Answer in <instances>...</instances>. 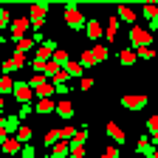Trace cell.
Returning <instances> with one entry per match:
<instances>
[{
	"label": "cell",
	"instance_id": "cell-1",
	"mask_svg": "<svg viewBox=\"0 0 158 158\" xmlns=\"http://www.w3.org/2000/svg\"><path fill=\"white\" fill-rule=\"evenodd\" d=\"M65 23H68V31H85L88 17L79 11L76 3H68V6H65Z\"/></svg>",
	"mask_w": 158,
	"mask_h": 158
},
{
	"label": "cell",
	"instance_id": "cell-2",
	"mask_svg": "<svg viewBox=\"0 0 158 158\" xmlns=\"http://www.w3.org/2000/svg\"><path fill=\"white\" fill-rule=\"evenodd\" d=\"M130 43H133V45H130L133 51H135V48H150V45H152V34H150L144 26H133V28H130Z\"/></svg>",
	"mask_w": 158,
	"mask_h": 158
},
{
	"label": "cell",
	"instance_id": "cell-3",
	"mask_svg": "<svg viewBox=\"0 0 158 158\" xmlns=\"http://www.w3.org/2000/svg\"><path fill=\"white\" fill-rule=\"evenodd\" d=\"M48 11H51V6H48V3H37V6H31V9H28V14H26V17L31 20V28H34V31H43V26H45V14H48Z\"/></svg>",
	"mask_w": 158,
	"mask_h": 158
},
{
	"label": "cell",
	"instance_id": "cell-4",
	"mask_svg": "<svg viewBox=\"0 0 158 158\" xmlns=\"http://www.w3.org/2000/svg\"><path fill=\"white\" fill-rule=\"evenodd\" d=\"M147 105H150L147 93H124L122 96V107H127V110H144Z\"/></svg>",
	"mask_w": 158,
	"mask_h": 158
},
{
	"label": "cell",
	"instance_id": "cell-5",
	"mask_svg": "<svg viewBox=\"0 0 158 158\" xmlns=\"http://www.w3.org/2000/svg\"><path fill=\"white\" fill-rule=\"evenodd\" d=\"M9 28H11V43H20V40L26 37V31L31 28V20H28L26 14H23V17H14Z\"/></svg>",
	"mask_w": 158,
	"mask_h": 158
},
{
	"label": "cell",
	"instance_id": "cell-6",
	"mask_svg": "<svg viewBox=\"0 0 158 158\" xmlns=\"http://www.w3.org/2000/svg\"><path fill=\"white\" fill-rule=\"evenodd\" d=\"M20 105H31V99H34V90H31V85L28 82H23V79H17L14 82V93H11Z\"/></svg>",
	"mask_w": 158,
	"mask_h": 158
},
{
	"label": "cell",
	"instance_id": "cell-7",
	"mask_svg": "<svg viewBox=\"0 0 158 158\" xmlns=\"http://www.w3.org/2000/svg\"><path fill=\"white\" fill-rule=\"evenodd\" d=\"M105 130H107V135L113 138V144H116V147H124V144H127V135H124V130L118 127V124L107 122V127H105Z\"/></svg>",
	"mask_w": 158,
	"mask_h": 158
},
{
	"label": "cell",
	"instance_id": "cell-8",
	"mask_svg": "<svg viewBox=\"0 0 158 158\" xmlns=\"http://www.w3.org/2000/svg\"><path fill=\"white\" fill-rule=\"evenodd\" d=\"M152 150H155V147L150 144V135H138V138H135V152L141 155V158H150Z\"/></svg>",
	"mask_w": 158,
	"mask_h": 158
},
{
	"label": "cell",
	"instance_id": "cell-9",
	"mask_svg": "<svg viewBox=\"0 0 158 158\" xmlns=\"http://www.w3.org/2000/svg\"><path fill=\"white\" fill-rule=\"evenodd\" d=\"M85 34L90 40H102V23H99L96 17H88V23H85Z\"/></svg>",
	"mask_w": 158,
	"mask_h": 158
},
{
	"label": "cell",
	"instance_id": "cell-10",
	"mask_svg": "<svg viewBox=\"0 0 158 158\" xmlns=\"http://www.w3.org/2000/svg\"><path fill=\"white\" fill-rule=\"evenodd\" d=\"M62 71L68 73V79H82V76H85V68L79 65V59H71V62H68Z\"/></svg>",
	"mask_w": 158,
	"mask_h": 158
},
{
	"label": "cell",
	"instance_id": "cell-11",
	"mask_svg": "<svg viewBox=\"0 0 158 158\" xmlns=\"http://www.w3.org/2000/svg\"><path fill=\"white\" fill-rule=\"evenodd\" d=\"M20 147H23V144L11 135V138H6V141L0 144V152H3V155H20Z\"/></svg>",
	"mask_w": 158,
	"mask_h": 158
},
{
	"label": "cell",
	"instance_id": "cell-12",
	"mask_svg": "<svg viewBox=\"0 0 158 158\" xmlns=\"http://www.w3.org/2000/svg\"><path fill=\"white\" fill-rule=\"evenodd\" d=\"M20 124H23V122L17 118V113H9V116H3V130H6L9 135H14V133L20 130Z\"/></svg>",
	"mask_w": 158,
	"mask_h": 158
},
{
	"label": "cell",
	"instance_id": "cell-13",
	"mask_svg": "<svg viewBox=\"0 0 158 158\" xmlns=\"http://www.w3.org/2000/svg\"><path fill=\"white\" fill-rule=\"evenodd\" d=\"M59 118H73V105L68 102V99H62V102H56V110H54Z\"/></svg>",
	"mask_w": 158,
	"mask_h": 158
},
{
	"label": "cell",
	"instance_id": "cell-14",
	"mask_svg": "<svg viewBox=\"0 0 158 158\" xmlns=\"http://www.w3.org/2000/svg\"><path fill=\"white\" fill-rule=\"evenodd\" d=\"M51 155H54V158H68V155H71V141H56V144L51 147Z\"/></svg>",
	"mask_w": 158,
	"mask_h": 158
},
{
	"label": "cell",
	"instance_id": "cell-15",
	"mask_svg": "<svg viewBox=\"0 0 158 158\" xmlns=\"http://www.w3.org/2000/svg\"><path fill=\"white\" fill-rule=\"evenodd\" d=\"M54 110H56V102H51V99H40V102L34 105V113H43V116H48Z\"/></svg>",
	"mask_w": 158,
	"mask_h": 158
},
{
	"label": "cell",
	"instance_id": "cell-16",
	"mask_svg": "<svg viewBox=\"0 0 158 158\" xmlns=\"http://www.w3.org/2000/svg\"><path fill=\"white\" fill-rule=\"evenodd\" d=\"M14 138H17L20 144H31V138H34V133H31V127H28V124H20V130L14 133Z\"/></svg>",
	"mask_w": 158,
	"mask_h": 158
},
{
	"label": "cell",
	"instance_id": "cell-17",
	"mask_svg": "<svg viewBox=\"0 0 158 158\" xmlns=\"http://www.w3.org/2000/svg\"><path fill=\"white\" fill-rule=\"evenodd\" d=\"M116 17L124 20V23H135V11H133L130 6H118V9H116Z\"/></svg>",
	"mask_w": 158,
	"mask_h": 158
},
{
	"label": "cell",
	"instance_id": "cell-18",
	"mask_svg": "<svg viewBox=\"0 0 158 158\" xmlns=\"http://www.w3.org/2000/svg\"><path fill=\"white\" fill-rule=\"evenodd\" d=\"M79 65H82L85 71H88V68H96V59H93V54H90V48H85L82 54H79Z\"/></svg>",
	"mask_w": 158,
	"mask_h": 158
},
{
	"label": "cell",
	"instance_id": "cell-19",
	"mask_svg": "<svg viewBox=\"0 0 158 158\" xmlns=\"http://www.w3.org/2000/svg\"><path fill=\"white\" fill-rule=\"evenodd\" d=\"M56 141H62V133H59L56 127H54V130H48V133L43 135V144H45V147H54Z\"/></svg>",
	"mask_w": 158,
	"mask_h": 158
},
{
	"label": "cell",
	"instance_id": "cell-20",
	"mask_svg": "<svg viewBox=\"0 0 158 158\" xmlns=\"http://www.w3.org/2000/svg\"><path fill=\"white\" fill-rule=\"evenodd\" d=\"M118 23H122V20H118L116 14H110V20H107V31H105V34H107V40H113V37L118 34Z\"/></svg>",
	"mask_w": 158,
	"mask_h": 158
},
{
	"label": "cell",
	"instance_id": "cell-21",
	"mask_svg": "<svg viewBox=\"0 0 158 158\" xmlns=\"http://www.w3.org/2000/svg\"><path fill=\"white\" fill-rule=\"evenodd\" d=\"M6 93H14V79L11 76H0V96Z\"/></svg>",
	"mask_w": 158,
	"mask_h": 158
},
{
	"label": "cell",
	"instance_id": "cell-22",
	"mask_svg": "<svg viewBox=\"0 0 158 158\" xmlns=\"http://www.w3.org/2000/svg\"><path fill=\"white\" fill-rule=\"evenodd\" d=\"M31 48H34V40H28V37H23L20 43H14V51L17 54H28Z\"/></svg>",
	"mask_w": 158,
	"mask_h": 158
},
{
	"label": "cell",
	"instance_id": "cell-23",
	"mask_svg": "<svg viewBox=\"0 0 158 158\" xmlns=\"http://www.w3.org/2000/svg\"><path fill=\"white\" fill-rule=\"evenodd\" d=\"M51 62H56L59 68H65V65L71 62V56H68L65 51H59V48H56V51H54V56H51Z\"/></svg>",
	"mask_w": 158,
	"mask_h": 158
},
{
	"label": "cell",
	"instance_id": "cell-24",
	"mask_svg": "<svg viewBox=\"0 0 158 158\" xmlns=\"http://www.w3.org/2000/svg\"><path fill=\"white\" fill-rule=\"evenodd\" d=\"M90 54H93V59H96V65L107 59V48H105V45H93V48H90Z\"/></svg>",
	"mask_w": 158,
	"mask_h": 158
},
{
	"label": "cell",
	"instance_id": "cell-25",
	"mask_svg": "<svg viewBox=\"0 0 158 158\" xmlns=\"http://www.w3.org/2000/svg\"><path fill=\"white\" fill-rule=\"evenodd\" d=\"M118 62H122V65H133L135 62V51L133 48H124L122 54H118Z\"/></svg>",
	"mask_w": 158,
	"mask_h": 158
},
{
	"label": "cell",
	"instance_id": "cell-26",
	"mask_svg": "<svg viewBox=\"0 0 158 158\" xmlns=\"http://www.w3.org/2000/svg\"><path fill=\"white\" fill-rule=\"evenodd\" d=\"M155 54H158V51H155L152 45H150V48H135V59H152Z\"/></svg>",
	"mask_w": 158,
	"mask_h": 158
},
{
	"label": "cell",
	"instance_id": "cell-27",
	"mask_svg": "<svg viewBox=\"0 0 158 158\" xmlns=\"http://www.w3.org/2000/svg\"><path fill=\"white\" fill-rule=\"evenodd\" d=\"M17 158H37V147H34V144H23Z\"/></svg>",
	"mask_w": 158,
	"mask_h": 158
},
{
	"label": "cell",
	"instance_id": "cell-28",
	"mask_svg": "<svg viewBox=\"0 0 158 158\" xmlns=\"http://www.w3.org/2000/svg\"><path fill=\"white\" fill-rule=\"evenodd\" d=\"M11 62H14V68H17V71H23V68L28 65V56H26V54H17V51H14V56H11Z\"/></svg>",
	"mask_w": 158,
	"mask_h": 158
},
{
	"label": "cell",
	"instance_id": "cell-29",
	"mask_svg": "<svg viewBox=\"0 0 158 158\" xmlns=\"http://www.w3.org/2000/svg\"><path fill=\"white\" fill-rule=\"evenodd\" d=\"M76 130H79V127H73V124H65L62 130H59V133H62V141H71V138L76 135Z\"/></svg>",
	"mask_w": 158,
	"mask_h": 158
},
{
	"label": "cell",
	"instance_id": "cell-30",
	"mask_svg": "<svg viewBox=\"0 0 158 158\" xmlns=\"http://www.w3.org/2000/svg\"><path fill=\"white\" fill-rule=\"evenodd\" d=\"M45 82H48V79H45L43 73H34V76H31V82H28V85H31V90H37V88H43Z\"/></svg>",
	"mask_w": 158,
	"mask_h": 158
},
{
	"label": "cell",
	"instance_id": "cell-31",
	"mask_svg": "<svg viewBox=\"0 0 158 158\" xmlns=\"http://www.w3.org/2000/svg\"><path fill=\"white\" fill-rule=\"evenodd\" d=\"M141 14H144V17L150 20V23H152V20L158 17V6H144V9H141Z\"/></svg>",
	"mask_w": 158,
	"mask_h": 158
},
{
	"label": "cell",
	"instance_id": "cell-32",
	"mask_svg": "<svg viewBox=\"0 0 158 158\" xmlns=\"http://www.w3.org/2000/svg\"><path fill=\"white\" fill-rule=\"evenodd\" d=\"M31 113H34V107H31V105H20V110H17V118L23 122V118H28Z\"/></svg>",
	"mask_w": 158,
	"mask_h": 158
},
{
	"label": "cell",
	"instance_id": "cell-33",
	"mask_svg": "<svg viewBox=\"0 0 158 158\" xmlns=\"http://www.w3.org/2000/svg\"><path fill=\"white\" fill-rule=\"evenodd\" d=\"M93 85H96V79H93V76H82V79H79V88H82V90H90Z\"/></svg>",
	"mask_w": 158,
	"mask_h": 158
},
{
	"label": "cell",
	"instance_id": "cell-34",
	"mask_svg": "<svg viewBox=\"0 0 158 158\" xmlns=\"http://www.w3.org/2000/svg\"><path fill=\"white\" fill-rule=\"evenodd\" d=\"M147 130H150V135H152V133H158V113L147 118Z\"/></svg>",
	"mask_w": 158,
	"mask_h": 158
},
{
	"label": "cell",
	"instance_id": "cell-35",
	"mask_svg": "<svg viewBox=\"0 0 158 158\" xmlns=\"http://www.w3.org/2000/svg\"><path fill=\"white\" fill-rule=\"evenodd\" d=\"M11 26V20H9V9H0V28H6Z\"/></svg>",
	"mask_w": 158,
	"mask_h": 158
},
{
	"label": "cell",
	"instance_id": "cell-36",
	"mask_svg": "<svg viewBox=\"0 0 158 158\" xmlns=\"http://www.w3.org/2000/svg\"><path fill=\"white\" fill-rule=\"evenodd\" d=\"M68 158H85V150H71Z\"/></svg>",
	"mask_w": 158,
	"mask_h": 158
},
{
	"label": "cell",
	"instance_id": "cell-37",
	"mask_svg": "<svg viewBox=\"0 0 158 158\" xmlns=\"http://www.w3.org/2000/svg\"><path fill=\"white\" fill-rule=\"evenodd\" d=\"M147 31H150V34H155V31H158V17H155V20H152V23L147 26Z\"/></svg>",
	"mask_w": 158,
	"mask_h": 158
},
{
	"label": "cell",
	"instance_id": "cell-38",
	"mask_svg": "<svg viewBox=\"0 0 158 158\" xmlns=\"http://www.w3.org/2000/svg\"><path fill=\"white\" fill-rule=\"evenodd\" d=\"M150 144H152V147L158 150V133H152V135H150Z\"/></svg>",
	"mask_w": 158,
	"mask_h": 158
},
{
	"label": "cell",
	"instance_id": "cell-39",
	"mask_svg": "<svg viewBox=\"0 0 158 158\" xmlns=\"http://www.w3.org/2000/svg\"><path fill=\"white\" fill-rule=\"evenodd\" d=\"M3 45H6V37H3V34H0V48H3Z\"/></svg>",
	"mask_w": 158,
	"mask_h": 158
},
{
	"label": "cell",
	"instance_id": "cell-40",
	"mask_svg": "<svg viewBox=\"0 0 158 158\" xmlns=\"http://www.w3.org/2000/svg\"><path fill=\"white\" fill-rule=\"evenodd\" d=\"M3 105H6V102H3V96H0V113H3Z\"/></svg>",
	"mask_w": 158,
	"mask_h": 158
},
{
	"label": "cell",
	"instance_id": "cell-41",
	"mask_svg": "<svg viewBox=\"0 0 158 158\" xmlns=\"http://www.w3.org/2000/svg\"><path fill=\"white\" fill-rule=\"evenodd\" d=\"M0 65H3V59H0Z\"/></svg>",
	"mask_w": 158,
	"mask_h": 158
}]
</instances>
